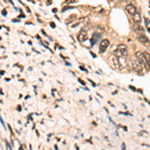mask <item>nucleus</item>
Here are the masks:
<instances>
[{"instance_id": "14", "label": "nucleus", "mask_w": 150, "mask_h": 150, "mask_svg": "<svg viewBox=\"0 0 150 150\" xmlns=\"http://www.w3.org/2000/svg\"><path fill=\"white\" fill-rule=\"evenodd\" d=\"M77 0H66V3H71V2H76Z\"/></svg>"}, {"instance_id": "4", "label": "nucleus", "mask_w": 150, "mask_h": 150, "mask_svg": "<svg viewBox=\"0 0 150 150\" xmlns=\"http://www.w3.org/2000/svg\"><path fill=\"white\" fill-rule=\"evenodd\" d=\"M110 42L108 39H103L102 41L100 42V45H99V52L100 53H104L106 51V49L109 46Z\"/></svg>"}, {"instance_id": "3", "label": "nucleus", "mask_w": 150, "mask_h": 150, "mask_svg": "<svg viewBox=\"0 0 150 150\" xmlns=\"http://www.w3.org/2000/svg\"><path fill=\"white\" fill-rule=\"evenodd\" d=\"M131 67L132 69L134 70L135 72H137L138 74H143L144 71V64L142 63L139 60H134V61H131Z\"/></svg>"}, {"instance_id": "10", "label": "nucleus", "mask_w": 150, "mask_h": 150, "mask_svg": "<svg viewBox=\"0 0 150 150\" xmlns=\"http://www.w3.org/2000/svg\"><path fill=\"white\" fill-rule=\"evenodd\" d=\"M140 42L142 43V44H149V39H148V37H146L144 34H139L138 36V38H137Z\"/></svg>"}, {"instance_id": "12", "label": "nucleus", "mask_w": 150, "mask_h": 150, "mask_svg": "<svg viewBox=\"0 0 150 150\" xmlns=\"http://www.w3.org/2000/svg\"><path fill=\"white\" fill-rule=\"evenodd\" d=\"M144 53V56H145V59H146V64L147 66L150 68V53L148 52H143Z\"/></svg>"}, {"instance_id": "15", "label": "nucleus", "mask_w": 150, "mask_h": 150, "mask_svg": "<svg viewBox=\"0 0 150 150\" xmlns=\"http://www.w3.org/2000/svg\"><path fill=\"white\" fill-rule=\"evenodd\" d=\"M0 120H1V124H2V126H3V127H5V126H4V122H3V119H2V118H1V119H0Z\"/></svg>"}, {"instance_id": "8", "label": "nucleus", "mask_w": 150, "mask_h": 150, "mask_svg": "<svg viewBox=\"0 0 150 150\" xmlns=\"http://www.w3.org/2000/svg\"><path fill=\"white\" fill-rule=\"evenodd\" d=\"M132 20L135 24H139L140 22H141V14L138 13V12H136L135 14H133Z\"/></svg>"}, {"instance_id": "13", "label": "nucleus", "mask_w": 150, "mask_h": 150, "mask_svg": "<svg viewBox=\"0 0 150 150\" xmlns=\"http://www.w3.org/2000/svg\"><path fill=\"white\" fill-rule=\"evenodd\" d=\"M144 21H145V25H146L147 30H148V32L150 33V20H149V19H147V18H145Z\"/></svg>"}, {"instance_id": "11", "label": "nucleus", "mask_w": 150, "mask_h": 150, "mask_svg": "<svg viewBox=\"0 0 150 150\" xmlns=\"http://www.w3.org/2000/svg\"><path fill=\"white\" fill-rule=\"evenodd\" d=\"M99 37H100V34H98V33H94L92 39H91V45H92V46L96 43V41L98 40V38H99Z\"/></svg>"}, {"instance_id": "9", "label": "nucleus", "mask_w": 150, "mask_h": 150, "mask_svg": "<svg viewBox=\"0 0 150 150\" xmlns=\"http://www.w3.org/2000/svg\"><path fill=\"white\" fill-rule=\"evenodd\" d=\"M133 30H134V32L138 33V34H143V33H144V28L140 25V23L139 24H135L134 27H133Z\"/></svg>"}, {"instance_id": "1", "label": "nucleus", "mask_w": 150, "mask_h": 150, "mask_svg": "<svg viewBox=\"0 0 150 150\" xmlns=\"http://www.w3.org/2000/svg\"><path fill=\"white\" fill-rule=\"evenodd\" d=\"M108 64L110 65V67L113 70H121L123 68V65L120 61V58L118 56H116L115 54H111L108 57Z\"/></svg>"}, {"instance_id": "16", "label": "nucleus", "mask_w": 150, "mask_h": 150, "mask_svg": "<svg viewBox=\"0 0 150 150\" xmlns=\"http://www.w3.org/2000/svg\"><path fill=\"white\" fill-rule=\"evenodd\" d=\"M80 69H81V70H83V71H86V69H85V68H83V67H80Z\"/></svg>"}, {"instance_id": "5", "label": "nucleus", "mask_w": 150, "mask_h": 150, "mask_svg": "<svg viewBox=\"0 0 150 150\" xmlns=\"http://www.w3.org/2000/svg\"><path fill=\"white\" fill-rule=\"evenodd\" d=\"M125 10H126L127 13L130 14V15H133V14H135L137 12L136 7L133 5V4H128V5H126V7H125Z\"/></svg>"}, {"instance_id": "2", "label": "nucleus", "mask_w": 150, "mask_h": 150, "mask_svg": "<svg viewBox=\"0 0 150 150\" xmlns=\"http://www.w3.org/2000/svg\"><path fill=\"white\" fill-rule=\"evenodd\" d=\"M114 54L118 57H127L128 55V50L126 45L124 44H119L114 51Z\"/></svg>"}, {"instance_id": "6", "label": "nucleus", "mask_w": 150, "mask_h": 150, "mask_svg": "<svg viewBox=\"0 0 150 150\" xmlns=\"http://www.w3.org/2000/svg\"><path fill=\"white\" fill-rule=\"evenodd\" d=\"M87 32H86V30H84V29H82V30L79 32V34H78V40L80 41V42H84V41H86L87 40Z\"/></svg>"}, {"instance_id": "7", "label": "nucleus", "mask_w": 150, "mask_h": 150, "mask_svg": "<svg viewBox=\"0 0 150 150\" xmlns=\"http://www.w3.org/2000/svg\"><path fill=\"white\" fill-rule=\"evenodd\" d=\"M135 56L137 57V59H138L139 61H141L144 65H146V66H147V64H146V59H145V56H144V53H143V52L137 51L136 53H135Z\"/></svg>"}]
</instances>
